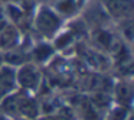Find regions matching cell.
<instances>
[{"label": "cell", "instance_id": "obj_1", "mask_svg": "<svg viewBox=\"0 0 134 120\" xmlns=\"http://www.w3.org/2000/svg\"><path fill=\"white\" fill-rule=\"evenodd\" d=\"M18 81L23 85L25 88H36V85L41 81V77L36 72L35 68L32 67H25L18 74Z\"/></svg>", "mask_w": 134, "mask_h": 120}, {"label": "cell", "instance_id": "obj_2", "mask_svg": "<svg viewBox=\"0 0 134 120\" xmlns=\"http://www.w3.org/2000/svg\"><path fill=\"white\" fill-rule=\"evenodd\" d=\"M15 85V74L10 68L0 70V100L9 96Z\"/></svg>", "mask_w": 134, "mask_h": 120}]
</instances>
